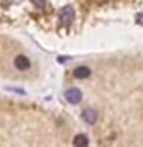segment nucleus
Segmentation results:
<instances>
[{"instance_id":"f03ea898","label":"nucleus","mask_w":143,"mask_h":147,"mask_svg":"<svg viewBox=\"0 0 143 147\" xmlns=\"http://www.w3.org/2000/svg\"><path fill=\"white\" fill-rule=\"evenodd\" d=\"M65 98H66L71 104H77L82 101V92H80V89H77V87H71V89H68L65 92Z\"/></svg>"},{"instance_id":"6e6552de","label":"nucleus","mask_w":143,"mask_h":147,"mask_svg":"<svg viewBox=\"0 0 143 147\" xmlns=\"http://www.w3.org/2000/svg\"><path fill=\"white\" fill-rule=\"evenodd\" d=\"M136 18H137V22H138V23H142V25H143V14H138Z\"/></svg>"},{"instance_id":"0eeeda50","label":"nucleus","mask_w":143,"mask_h":147,"mask_svg":"<svg viewBox=\"0 0 143 147\" xmlns=\"http://www.w3.org/2000/svg\"><path fill=\"white\" fill-rule=\"evenodd\" d=\"M32 3L35 5L39 9H42V8H45V5H46V0H32Z\"/></svg>"},{"instance_id":"423d86ee","label":"nucleus","mask_w":143,"mask_h":147,"mask_svg":"<svg viewBox=\"0 0 143 147\" xmlns=\"http://www.w3.org/2000/svg\"><path fill=\"white\" fill-rule=\"evenodd\" d=\"M72 144H74V147H88V146H89V140H88L86 135H83V133H78V135L74 136Z\"/></svg>"},{"instance_id":"39448f33","label":"nucleus","mask_w":143,"mask_h":147,"mask_svg":"<svg viewBox=\"0 0 143 147\" xmlns=\"http://www.w3.org/2000/svg\"><path fill=\"white\" fill-rule=\"evenodd\" d=\"M91 75V69L86 66H78L74 69V77L78 78V80H83V78H88Z\"/></svg>"},{"instance_id":"7ed1b4c3","label":"nucleus","mask_w":143,"mask_h":147,"mask_svg":"<svg viewBox=\"0 0 143 147\" xmlns=\"http://www.w3.org/2000/svg\"><path fill=\"white\" fill-rule=\"evenodd\" d=\"M14 66H16L18 71H26V69H29L31 61L25 57V55H17L16 60H14Z\"/></svg>"},{"instance_id":"20e7f679","label":"nucleus","mask_w":143,"mask_h":147,"mask_svg":"<svg viewBox=\"0 0 143 147\" xmlns=\"http://www.w3.org/2000/svg\"><path fill=\"white\" fill-rule=\"evenodd\" d=\"M82 118H83V121L88 123V124H95L99 115H97V112H95V110H92V109H85L82 112Z\"/></svg>"},{"instance_id":"f257e3e1","label":"nucleus","mask_w":143,"mask_h":147,"mask_svg":"<svg viewBox=\"0 0 143 147\" xmlns=\"http://www.w3.org/2000/svg\"><path fill=\"white\" fill-rule=\"evenodd\" d=\"M74 17H76V14H74V9L71 6L62 8V11H60V22L63 25H71L74 22Z\"/></svg>"}]
</instances>
